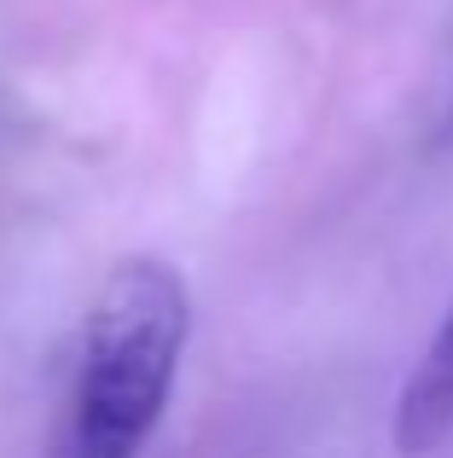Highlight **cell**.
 I'll list each match as a JSON object with an SVG mask.
<instances>
[{
    "mask_svg": "<svg viewBox=\"0 0 453 458\" xmlns=\"http://www.w3.org/2000/svg\"><path fill=\"white\" fill-rule=\"evenodd\" d=\"M192 296L158 256H128L105 273L81 325L76 389L64 412L58 458H140L175 394Z\"/></svg>",
    "mask_w": 453,
    "mask_h": 458,
    "instance_id": "cell-1",
    "label": "cell"
},
{
    "mask_svg": "<svg viewBox=\"0 0 453 458\" xmlns=\"http://www.w3.org/2000/svg\"><path fill=\"white\" fill-rule=\"evenodd\" d=\"M389 436H396L401 458H424V453H436L453 436V308L431 331V343H424L407 389H401Z\"/></svg>",
    "mask_w": 453,
    "mask_h": 458,
    "instance_id": "cell-2",
    "label": "cell"
}]
</instances>
